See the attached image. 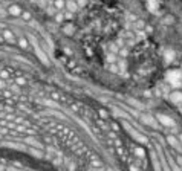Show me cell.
Instances as JSON below:
<instances>
[{"mask_svg":"<svg viewBox=\"0 0 182 171\" xmlns=\"http://www.w3.org/2000/svg\"><path fill=\"white\" fill-rule=\"evenodd\" d=\"M129 102H130V104H133L135 107H138V109H139V107H141V104H139L138 101H136V100H133V98H132V100H129Z\"/></svg>","mask_w":182,"mask_h":171,"instance_id":"obj_15","label":"cell"},{"mask_svg":"<svg viewBox=\"0 0 182 171\" xmlns=\"http://www.w3.org/2000/svg\"><path fill=\"white\" fill-rule=\"evenodd\" d=\"M99 115H101V118H104V119L107 118V113H106L104 110H99Z\"/></svg>","mask_w":182,"mask_h":171,"instance_id":"obj_19","label":"cell"},{"mask_svg":"<svg viewBox=\"0 0 182 171\" xmlns=\"http://www.w3.org/2000/svg\"><path fill=\"white\" fill-rule=\"evenodd\" d=\"M142 122H145L147 125H150V127H154V128L158 127L156 122H154V119L152 118V116H149V115H142Z\"/></svg>","mask_w":182,"mask_h":171,"instance_id":"obj_8","label":"cell"},{"mask_svg":"<svg viewBox=\"0 0 182 171\" xmlns=\"http://www.w3.org/2000/svg\"><path fill=\"white\" fill-rule=\"evenodd\" d=\"M173 171H182L179 167H176V165H173Z\"/></svg>","mask_w":182,"mask_h":171,"instance_id":"obj_23","label":"cell"},{"mask_svg":"<svg viewBox=\"0 0 182 171\" xmlns=\"http://www.w3.org/2000/svg\"><path fill=\"white\" fill-rule=\"evenodd\" d=\"M124 125H125V128H127V130H129V133H132V134H133V138H135L136 141H138L139 144H147V139H145V138L142 136V134H139V133H136V131H135V130H133V128L130 127V125H129V124H124Z\"/></svg>","mask_w":182,"mask_h":171,"instance_id":"obj_3","label":"cell"},{"mask_svg":"<svg viewBox=\"0 0 182 171\" xmlns=\"http://www.w3.org/2000/svg\"><path fill=\"white\" fill-rule=\"evenodd\" d=\"M26 141H28V144H32V145H35V147H40L38 144H37V141H35V139H32V138H28Z\"/></svg>","mask_w":182,"mask_h":171,"instance_id":"obj_14","label":"cell"},{"mask_svg":"<svg viewBox=\"0 0 182 171\" xmlns=\"http://www.w3.org/2000/svg\"><path fill=\"white\" fill-rule=\"evenodd\" d=\"M135 153H136V156H138V157H144V156H145V151H144L141 147L135 148Z\"/></svg>","mask_w":182,"mask_h":171,"instance_id":"obj_13","label":"cell"},{"mask_svg":"<svg viewBox=\"0 0 182 171\" xmlns=\"http://www.w3.org/2000/svg\"><path fill=\"white\" fill-rule=\"evenodd\" d=\"M86 3H87V0H77V5L78 6H84Z\"/></svg>","mask_w":182,"mask_h":171,"instance_id":"obj_18","label":"cell"},{"mask_svg":"<svg viewBox=\"0 0 182 171\" xmlns=\"http://www.w3.org/2000/svg\"><path fill=\"white\" fill-rule=\"evenodd\" d=\"M35 53H37V57L40 58V61H41V63H44V64H46V66L49 64V61H48L46 55H44V53L40 51V48H38V46H35Z\"/></svg>","mask_w":182,"mask_h":171,"instance_id":"obj_9","label":"cell"},{"mask_svg":"<svg viewBox=\"0 0 182 171\" xmlns=\"http://www.w3.org/2000/svg\"><path fill=\"white\" fill-rule=\"evenodd\" d=\"M167 141H168V144H170L173 148H176V150L181 148V144H179V141H178L176 136H173V134H168V136H167Z\"/></svg>","mask_w":182,"mask_h":171,"instance_id":"obj_5","label":"cell"},{"mask_svg":"<svg viewBox=\"0 0 182 171\" xmlns=\"http://www.w3.org/2000/svg\"><path fill=\"white\" fill-rule=\"evenodd\" d=\"M178 141H179V144H182V133H179V136H178Z\"/></svg>","mask_w":182,"mask_h":171,"instance_id":"obj_24","label":"cell"},{"mask_svg":"<svg viewBox=\"0 0 182 171\" xmlns=\"http://www.w3.org/2000/svg\"><path fill=\"white\" fill-rule=\"evenodd\" d=\"M158 118V121L164 125V127H170V128H176V122L173 121L171 118H168V116H165V115H158L156 116Z\"/></svg>","mask_w":182,"mask_h":171,"instance_id":"obj_2","label":"cell"},{"mask_svg":"<svg viewBox=\"0 0 182 171\" xmlns=\"http://www.w3.org/2000/svg\"><path fill=\"white\" fill-rule=\"evenodd\" d=\"M19 46L22 49H28V41H26V38H23V37L19 38Z\"/></svg>","mask_w":182,"mask_h":171,"instance_id":"obj_12","label":"cell"},{"mask_svg":"<svg viewBox=\"0 0 182 171\" xmlns=\"http://www.w3.org/2000/svg\"><path fill=\"white\" fill-rule=\"evenodd\" d=\"M167 81L173 87H181L182 86V74L179 70H168L167 72Z\"/></svg>","mask_w":182,"mask_h":171,"instance_id":"obj_1","label":"cell"},{"mask_svg":"<svg viewBox=\"0 0 182 171\" xmlns=\"http://www.w3.org/2000/svg\"><path fill=\"white\" fill-rule=\"evenodd\" d=\"M130 171H138V168H136V165H130Z\"/></svg>","mask_w":182,"mask_h":171,"instance_id":"obj_22","label":"cell"},{"mask_svg":"<svg viewBox=\"0 0 182 171\" xmlns=\"http://www.w3.org/2000/svg\"><path fill=\"white\" fill-rule=\"evenodd\" d=\"M110 125H112V128H113V131H120V125H118L116 122H112Z\"/></svg>","mask_w":182,"mask_h":171,"instance_id":"obj_17","label":"cell"},{"mask_svg":"<svg viewBox=\"0 0 182 171\" xmlns=\"http://www.w3.org/2000/svg\"><path fill=\"white\" fill-rule=\"evenodd\" d=\"M8 12H9L11 15H14V17H20L22 15V8L20 6H17V5H11L9 8H8Z\"/></svg>","mask_w":182,"mask_h":171,"instance_id":"obj_4","label":"cell"},{"mask_svg":"<svg viewBox=\"0 0 182 171\" xmlns=\"http://www.w3.org/2000/svg\"><path fill=\"white\" fill-rule=\"evenodd\" d=\"M54 6H55L57 9H63V8L66 6V2L65 0H54Z\"/></svg>","mask_w":182,"mask_h":171,"instance_id":"obj_11","label":"cell"},{"mask_svg":"<svg viewBox=\"0 0 182 171\" xmlns=\"http://www.w3.org/2000/svg\"><path fill=\"white\" fill-rule=\"evenodd\" d=\"M178 164L182 167V156H178Z\"/></svg>","mask_w":182,"mask_h":171,"instance_id":"obj_21","label":"cell"},{"mask_svg":"<svg viewBox=\"0 0 182 171\" xmlns=\"http://www.w3.org/2000/svg\"><path fill=\"white\" fill-rule=\"evenodd\" d=\"M3 38L5 40H8L9 43H15V37H14V34L11 32V31H3Z\"/></svg>","mask_w":182,"mask_h":171,"instance_id":"obj_10","label":"cell"},{"mask_svg":"<svg viewBox=\"0 0 182 171\" xmlns=\"http://www.w3.org/2000/svg\"><path fill=\"white\" fill-rule=\"evenodd\" d=\"M22 17H23V20H31V14L29 12H22Z\"/></svg>","mask_w":182,"mask_h":171,"instance_id":"obj_16","label":"cell"},{"mask_svg":"<svg viewBox=\"0 0 182 171\" xmlns=\"http://www.w3.org/2000/svg\"><path fill=\"white\" fill-rule=\"evenodd\" d=\"M66 8H67V11H69L70 14L78 11V5H77L75 0H67V2H66Z\"/></svg>","mask_w":182,"mask_h":171,"instance_id":"obj_6","label":"cell"},{"mask_svg":"<svg viewBox=\"0 0 182 171\" xmlns=\"http://www.w3.org/2000/svg\"><path fill=\"white\" fill-rule=\"evenodd\" d=\"M31 153H32V154H35V156H41L40 151H37V150H31Z\"/></svg>","mask_w":182,"mask_h":171,"instance_id":"obj_20","label":"cell"},{"mask_svg":"<svg viewBox=\"0 0 182 171\" xmlns=\"http://www.w3.org/2000/svg\"><path fill=\"white\" fill-rule=\"evenodd\" d=\"M170 100L175 104H182V93L181 92H173L170 95Z\"/></svg>","mask_w":182,"mask_h":171,"instance_id":"obj_7","label":"cell"},{"mask_svg":"<svg viewBox=\"0 0 182 171\" xmlns=\"http://www.w3.org/2000/svg\"><path fill=\"white\" fill-rule=\"evenodd\" d=\"M110 70H112V72H116L118 69H116V66H113V64H112V66H110Z\"/></svg>","mask_w":182,"mask_h":171,"instance_id":"obj_25","label":"cell"}]
</instances>
